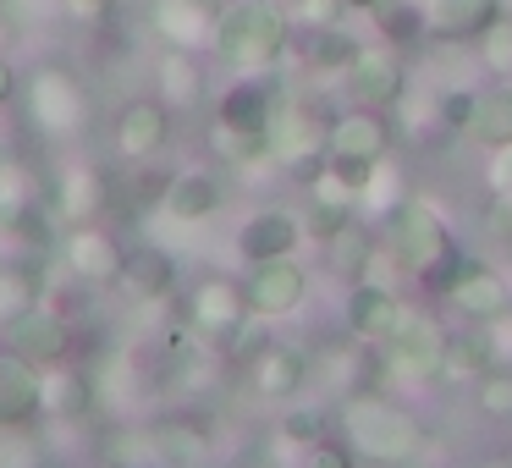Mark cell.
Segmentation results:
<instances>
[{
  "instance_id": "obj_3",
  "label": "cell",
  "mask_w": 512,
  "mask_h": 468,
  "mask_svg": "<svg viewBox=\"0 0 512 468\" xmlns=\"http://www.w3.org/2000/svg\"><path fill=\"white\" fill-rule=\"evenodd\" d=\"M287 45H292V17L281 12L276 0H232L226 12H215L210 50L232 72H243V78L276 72Z\"/></svg>"
},
{
  "instance_id": "obj_36",
  "label": "cell",
  "mask_w": 512,
  "mask_h": 468,
  "mask_svg": "<svg viewBox=\"0 0 512 468\" xmlns=\"http://www.w3.org/2000/svg\"><path fill=\"white\" fill-rule=\"evenodd\" d=\"M490 369V347H485V336H457L452 331V342H446V358H441V375L446 380H479Z\"/></svg>"
},
{
  "instance_id": "obj_33",
  "label": "cell",
  "mask_w": 512,
  "mask_h": 468,
  "mask_svg": "<svg viewBox=\"0 0 512 468\" xmlns=\"http://www.w3.org/2000/svg\"><path fill=\"white\" fill-rule=\"evenodd\" d=\"M402 199H408V188H402V171L391 166V155H386L375 171H369V182H364V193H358V204L369 210V221H386V215L397 210Z\"/></svg>"
},
{
  "instance_id": "obj_28",
  "label": "cell",
  "mask_w": 512,
  "mask_h": 468,
  "mask_svg": "<svg viewBox=\"0 0 512 468\" xmlns=\"http://www.w3.org/2000/svg\"><path fill=\"white\" fill-rule=\"evenodd\" d=\"M358 45H364V39L358 34H347V28H309V39H303V61H309L314 72H336V78H342L347 72V61L358 56Z\"/></svg>"
},
{
  "instance_id": "obj_25",
  "label": "cell",
  "mask_w": 512,
  "mask_h": 468,
  "mask_svg": "<svg viewBox=\"0 0 512 468\" xmlns=\"http://www.w3.org/2000/svg\"><path fill=\"white\" fill-rule=\"evenodd\" d=\"M463 133L474 138V144H485V149L512 144V83H501V89H474Z\"/></svg>"
},
{
  "instance_id": "obj_27",
  "label": "cell",
  "mask_w": 512,
  "mask_h": 468,
  "mask_svg": "<svg viewBox=\"0 0 512 468\" xmlns=\"http://www.w3.org/2000/svg\"><path fill=\"white\" fill-rule=\"evenodd\" d=\"M89 397H94L89 369L67 364V358L45 369V413H61V419H78V413H89Z\"/></svg>"
},
{
  "instance_id": "obj_43",
  "label": "cell",
  "mask_w": 512,
  "mask_h": 468,
  "mask_svg": "<svg viewBox=\"0 0 512 468\" xmlns=\"http://www.w3.org/2000/svg\"><path fill=\"white\" fill-rule=\"evenodd\" d=\"M116 0H67V17H78V23H100V17H111Z\"/></svg>"
},
{
  "instance_id": "obj_13",
  "label": "cell",
  "mask_w": 512,
  "mask_h": 468,
  "mask_svg": "<svg viewBox=\"0 0 512 468\" xmlns=\"http://www.w3.org/2000/svg\"><path fill=\"white\" fill-rule=\"evenodd\" d=\"M248 320V298H243V281L232 276H204L199 287L188 292V325L210 342H226L237 325Z\"/></svg>"
},
{
  "instance_id": "obj_31",
  "label": "cell",
  "mask_w": 512,
  "mask_h": 468,
  "mask_svg": "<svg viewBox=\"0 0 512 468\" xmlns=\"http://www.w3.org/2000/svg\"><path fill=\"white\" fill-rule=\"evenodd\" d=\"M375 28H380V39L386 45H397V50H408V45H424V6L419 0H386V6H375Z\"/></svg>"
},
{
  "instance_id": "obj_26",
  "label": "cell",
  "mask_w": 512,
  "mask_h": 468,
  "mask_svg": "<svg viewBox=\"0 0 512 468\" xmlns=\"http://www.w3.org/2000/svg\"><path fill=\"white\" fill-rule=\"evenodd\" d=\"M122 287L133 292V298H166V292L177 287V265H171V254H160V248H127Z\"/></svg>"
},
{
  "instance_id": "obj_14",
  "label": "cell",
  "mask_w": 512,
  "mask_h": 468,
  "mask_svg": "<svg viewBox=\"0 0 512 468\" xmlns=\"http://www.w3.org/2000/svg\"><path fill=\"white\" fill-rule=\"evenodd\" d=\"M276 105H281V83H270V72H254V78L232 83V89L221 94L215 122L232 127V133L259 138V144L270 149V116H276Z\"/></svg>"
},
{
  "instance_id": "obj_16",
  "label": "cell",
  "mask_w": 512,
  "mask_h": 468,
  "mask_svg": "<svg viewBox=\"0 0 512 468\" xmlns=\"http://www.w3.org/2000/svg\"><path fill=\"white\" fill-rule=\"evenodd\" d=\"M111 144H116V155H122V160H155L160 149L171 144V111H166V100H127L122 116H116Z\"/></svg>"
},
{
  "instance_id": "obj_4",
  "label": "cell",
  "mask_w": 512,
  "mask_h": 468,
  "mask_svg": "<svg viewBox=\"0 0 512 468\" xmlns=\"http://www.w3.org/2000/svg\"><path fill=\"white\" fill-rule=\"evenodd\" d=\"M391 138H397V127H391L386 111H375V105H347V111L331 116V133H325V166H331L353 193H364L369 171L391 155Z\"/></svg>"
},
{
  "instance_id": "obj_30",
  "label": "cell",
  "mask_w": 512,
  "mask_h": 468,
  "mask_svg": "<svg viewBox=\"0 0 512 468\" xmlns=\"http://www.w3.org/2000/svg\"><path fill=\"white\" fill-rule=\"evenodd\" d=\"M39 292H45V281H39L34 265H0V325L39 309Z\"/></svg>"
},
{
  "instance_id": "obj_37",
  "label": "cell",
  "mask_w": 512,
  "mask_h": 468,
  "mask_svg": "<svg viewBox=\"0 0 512 468\" xmlns=\"http://www.w3.org/2000/svg\"><path fill=\"white\" fill-rule=\"evenodd\" d=\"M105 468H166L155 430H127L105 446Z\"/></svg>"
},
{
  "instance_id": "obj_19",
  "label": "cell",
  "mask_w": 512,
  "mask_h": 468,
  "mask_svg": "<svg viewBox=\"0 0 512 468\" xmlns=\"http://www.w3.org/2000/svg\"><path fill=\"white\" fill-rule=\"evenodd\" d=\"M303 380H309V358L287 342H270L265 353L248 358V386L265 402H292L303 391Z\"/></svg>"
},
{
  "instance_id": "obj_45",
  "label": "cell",
  "mask_w": 512,
  "mask_h": 468,
  "mask_svg": "<svg viewBox=\"0 0 512 468\" xmlns=\"http://www.w3.org/2000/svg\"><path fill=\"white\" fill-rule=\"evenodd\" d=\"M347 12H375V6H386V0H342Z\"/></svg>"
},
{
  "instance_id": "obj_46",
  "label": "cell",
  "mask_w": 512,
  "mask_h": 468,
  "mask_svg": "<svg viewBox=\"0 0 512 468\" xmlns=\"http://www.w3.org/2000/svg\"><path fill=\"white\" fill-rule=\"evenodd\" d=\"M0 45H12V17H0Z\"/></svg>"
},
{
  "instance_id": "obj_34",
  "label": "cell",
  "mask_w": 512,
  "mask_h": 468,
  "mask_svg": "<svg viewBox=\"0 0 512 468\" xmlns=\"http://www.w3.org/2000/svg\"><path fill=\"white\" fill-rule=\"evenodd\" d=\"M155 441H160L166 468H204V457H210V446H204V435L193 424H155Z\"/></svg>"
},
{
  "instance_id": "obj_35",
  "label": "cell",
  "mask_w": 512,
  "mask_h": 468,
  "mask_svg": "<svg viewBox=\"0 0 512 468\" xmlns=\"http://www.w3.org/2000/svg\"><path fill=\"white\" fill-rule=\"evenodd\" d=\"M474 408L485 413L490 424H512V369L490 364L485 375L474 380Z\"/></svg>"
},
{
  "instance_id": "obj_5",
  "label": "cell",
  "mask_w": 512,
  "mask_h": 468,
  "mask_svg": "<svg viewBox=\"0 0 512 468\" xmlns=\"http://www.w3.org/2000/svg\"><path fill=\"white\" fill-rule=\"evenodd\" d=\"M28 116H34V127L45 138L67 144V138H78L89 127L94 105H89V89L78 83L72 67H39L28 78Z\"/></svg>"
},
{
  "instance_id": "obj_9",
  "label": "cell",
  "mask_w": 512,
  "mask_h": 468,
  "mask_svg": "<svg viewBox=\"0 0 512 468\" xmlns=\"http://www.w3.org/2000/svg\"><path fill=\"white\" fill-rule=\"evenodd\" d=\"M243 298H248V314H259V320H281V314L303 309V298H309V270H303L292 254L287 259H265V265L248 270Z\"/></svg>"
},
{
  "instance_id": "obj_17",
  "label": "cell",
  "mask_w": 512,
  "mask_h": 468,
  "mask_svg": "<svg viewBox=\"0 0 512 468\" xmlns=\"http://www.w3.org/2000/svg\"><path fill=\"white\" fill-rule=\"evenodd\" d=\"M45 204H50L56 221H72V226L100 221V210L111 204V182H105L100 166H67L56 182H50Z\"/></svg>"
},
{
  "instance_id": "obj_6",
  "label": "cell",
  "mask_w": 512,
  "mask_h": 468,
  "mask_svg": "<svg viewBox=\"0 0 512 468\" xmlns=\"http://www.w3.org/2000/svg\"><path fill=\"white\" fill-rule=\"evenodd\" d=\"M325 133H331V122H325L314 105L281 94L276 116H270V160L287 166L298 182H309L314 171L325 166Z\"/></svg>"
},
{
  "instance_id": "obj_1",
  "label": "cell",
  "mask_w": 512,
  "mask_h": 468,
  "mask_svg": "<svg viewBox=\"0 0 512 468\" xmlns=\"http://www.w3.org/2000/svg\"><path fill=\"white\" fill-rule=\"evenodd\" d=\"M380 243H386V254L397 259L408 276H419V287L435 292V298H446V287L457 281V270L468 265L463 243H457L452 226L441 221V210L424 204V199H413V193L380 221Z\"/></svg>"
},
{
  "instance_id": "obj_38",
  "label": "cell",
  "mask_w": 512,
  "mask_h": 468,
  "mask_svg": "<svg viewBox=\"0 0 512 468\" xmlns=\"http://www.w3.org/2000/svg\"><path fill=\"white\" fill-rule=\"evenodd\" d=\"M0 468H45V452L23 435V424H0Z\"/></svg>"
},
{
  "instance_id": "obj_12",
  "label": "cell",
  "mask_w": 512,
  "mask_h": 468,
  "mask_svg": "<svg viewBox=\"0 0 512 468\" xmlns=\"http://www.w3.org/2000/svg\"><path fill=\"white\" fill-rule=\"evenodd\" d=\"M446 309H457L463 320H474V325H490V320H501V314L512 309V287H507V276H501L496 265H479V259H468L463 270H457V281L446 287Z\"/></svg>"
},
{
  "instance_id": "obj_20",
  "label": "cell",
  "mask_w": 512,
  "mask_h": 468,
  "mask_svg": "<svg viewBox=\"0 0 512 468\" xmlns=\"http://www.w3.org/2000/svg\"><path fill=\"white\" fill-rule=\"evenodd\" d=\"M6 347H17L23 358H34V364H61V358L72 353V325L61 320L56 309H28L23 320L6 325Z\"/></svg>"
},
{
  "instance_id": "obj_23",
  "label": "cell",
  "mask_w": 512,
  "mask_h": 468,
  "mask_svg": "<svg viewBox=\"0 0 512 468\" xmlns=\"http://www.w3.org/2000/svg\"><path fill=\"white\" fill-rule=\"evenodd\" d=\"M221 204H226V182L215 177V171H182V177H171L166 193H160V210H166L171 221H210Z\"/></svg>"
},
{
  "instance_id": "obj_22",
  "label": "cell",
  "mask_w": 512,
  "mask_h": 468,
  "mask_svg": "<svg viewBox=\"0 0 512 468\" xmlns=\"http://www.w3.org/2000/svg\"><path fill=\"white\" fill-rule=\"evenodd\" d=\"M149 23H155V34L166 39V45L199 50V45H210V34H215V6L210 0H155Z\"/></svg>"
},
{
  "instance_id": "obj_11",
  "label": "cell",
  "mask_w": 512,
  "mask_h": 468,
  "mask_svg": "<svg viewBox=\"0 0 512 468\" xmlns=\"http://www.w3.org/2000/svg\"><path fill=\"white\" fill-rule=\"evenodd\" d=\"M402 309H408V303H402L397 292L386 287V281L364 276V281H353V287H347L342 325H347V336H353V342H364V347H380L391 331H397Z\"/></svg>"
},
{
  "instance_id": "obj_24",
  "label": "cell",
  "mask_w": 512,
  "mask_h": 468,
  "mask_svg": "<svg viewBox=\"0 0 512 468\" xmlns=\"http://www.w3.org/2000/svg\"><path fill=\"white\" fill-rule=\"evenodd\" d=\"M501 12V0H424V34L446 39V45H463L479 39V28Z\"/></svg>"
},
{
  "instance_id": "obj_29",
  "label": "cell",
  "mask_w": 512,
  "mask_h": 468,
  "mask_svg": "<svg viewBox=\"0 0 512 468\" xmlns=\"http://www.w3.org/2000/svg\"><path fill=\"white\" fill-rule=\"evenodd\" d=\"M155 78H160V89H166V100H177V105H193L204 94V67H199V56H193V50L171 45L166 56H160Z\"/></svg>"
},
{
  "instance_id": "obj_40",
  "label": "cell",
  "mask_w": 512,
  "mask_h": 468,
  "mask_svg": "<svg viewBox=\"0 0 512 468\" xmlns=\"http://www.w3.org/2000/svg\"><path fill=\"white\" fill-rule=\"evenodd\" d=\"M479 336H485V347H490V364H507L512 369V309L501 314V320L479 325Z\"/></svg>"
},
{
  "instance_id": "obj_10",
  "label": "cell",
  "mask_w": 512,
  "mask_h": 468,
  "mask_svg": "<svg viewBox=\"0 0 512 468\" xmlns=\"http://www.w3.org/2000/svg\"><path fill=\"white\" fill-rule=\"evenodd\" d=\"M61 259H67V270L78 281H89V287H111V281H122L127 248H122V237H116L111 226L83 221V226H72V232H67Z\"/></svg>"
},
{
  "instance_id": "obj_44",
  "label": "cell",
  "mask_w": 512,
  "mask_h": 468,
  "mask_svg": "<svg viewBox=\"0 0 512 468\" xmlns=\"http://www.w3.org/2000/svg\"><path fill=\"white\" fill-rule=\"evenodd\" d=\"M12 94H17V67H12L6 56H0V105L12 100Z\"/></svg>"
},
{
  "instance_id": "obj_39",
  "label": "cell",
  "mask_w": 512,
  "mask_h": 468,
  "mask_svg": "<svg viewBox=\"0 0 512 468\" xmlns=\"http://www.w3.org/2000/svg\"><path fill=\"white\" fill-rule=\"evenodd\" d=\"M303 468H358V457H353V446L342 441V435H325V441H314L309 446V457H303Z\"/></svg>"
},
{
  "instance_id": "obj_42",
  "label": "cell",
  "mask_w": 512,
  "mask_h": 468,
  "mask_svg": "<svg viewBox=\"0 0 512 468\" xmlns=\"http://www.w3.org/2000/svg\"><path fill=\"white\" fill-rule=\"evenodd\" d=\"M287 435H303V441H325V435H331V430H325V413H287Z\"/></svg>"
},
{
  "instance_id": "obj_2",
  "label": "cell",
  "mask_w": 512,
  "mask_h": 468,
  "mask_svg": "<svg viewBox=\"0 0 512 468\" xmlns=\"http://www.w3.org/2000/svg\"><path fill=\"white\" fill-rule=\"evenodd\" d=\"M336 435L353 446L358 463H413V457L430 446V430L419 424V413H408L402 402H391L386 391H353V397L336 408Z\"/></svg>"
},
{
  "instance_id": "obj_15",
  "label": "cell",
  "mask_w": 512,
  "mask_h": 468,
  "mask_svg": "<svg viewBox=\"0 0 512 468\" xmlns=\"http://www.w3.org/2000/svg\"><path fill=\"white\" fill-rule=\"evenodd\" d=\"M298 243H303V215L281 210V204H265V210H254L237 226V254H243L248 265L287 259V254H298Z\"/></svg>"
},
{
  "instance_id": "obj_7",
  "label": "cell",
  "mask_w": 512,
  "mask_h": 468,
  "mask_svg": "<svg viewBox=\"0 0 512 468\" xmlns=\"http://www.w3.org/2000/svg\"><path fill=\"white\" fill-rule=\"evenodd\" d=\"M446 342H452V331L441 325V314H430V309H402V320H397V331L386 336V364L397 369V375H408V380H435L441 375V358H446Z\"/></svg>"
},
{
  "instance_id": "obj_32",
  "label": "cell",
  "mask_w": 512,
  "mask_h": 468,
  "mask_svg": "<svg viewBox=\"0 0 512 468\" xmlns=\"http://www.w3.org/2000/svg\"><path fill=\"white\" fill-rule=\"evenodd\" d=\"M474 56H479V67H485L490 78L512 83V12H496L485 28H479Z\"/></svg>"
},
{
  "instance_id": "obj_21",
  "label": "cell",
  "mask_w": 512,
  "mask_h": 468,
  "mask_svg": "<svg viewBox=\"0 0 512 468\" xmlns=\"http://www.w3.org/2000/svg\"><path fill=\"white\" fill-rule=\"evenodd\" d=\"M320 248H325V270H331V276L364 281L369 265H375V254H380V232L364 221V215H347V221L336 226Z\"/></svg>"
},
{
  "instance_id": "obj_47",
  "label": "cell",
  "mask_w": 512,
  "mask_h": 468,
  "mask_svg": "<svg viewBox=\"0 0 512 468\" xmlns=\"http://www.w3.org/2000/svg\"><path fill=\"white\" fill-rule=\"evenodd\" d=\"M391 468H413V463H391Z\"/></svg>"
},
{
  "instance_id": "obj_41",
  "label": "cell",
  "mask_w": 512,
  "mask_h": 468,
  "mask_svg": "<svg viewBox=\"0 0 512 468\" xmlns=\"http://www.w3.org/2000/svg\"><path fill=\"white\" fill-rule=\"evenodd\" d=\"M490 193H512V144L490 149V171H485Z\"/></svg>"
},
{
  "instance_id": "obj_8",
  "label": "cell",
  "mask_w": 512,
  "mask_h": 468,
  "mask_svg": "<svg viewBox=\"0 0 512 468\" xmlns=\"http://www.w3.org/2000/svg\"><path fill=\"white\" fill-rule=\"evenodd\" d=\"M347 94H353L358 105H375V111H391V105L408 94V61H402L397 45H358V56L347 61L342 72Z\"/></svg>"
},
{
  "instance_id": "obj_18",
  "label": "cell",
  "mask_w": 512,
  "mask_h": 468,
  "mask_svg": "<svg viewBox=\"0 0 512 468\" xmlns=\"http://www.w3.org/2000/svg\"><path fill=\"white\" fill-rule=\"evenodd\" d=\"M39 413H45V375L34 358L6 347L0 353V424H28Z\"/></svg>"
}]
</instances>
